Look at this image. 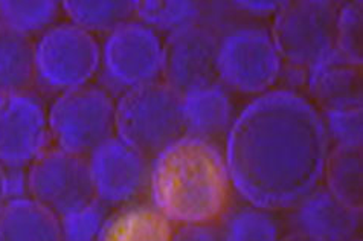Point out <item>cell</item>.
<instances>
[{
    "label": "cell",
    "mask_w": 363,
    "mask_h": 241,
    "mask_svg": "<svg viewBox=\"0 0 363 241\" xmlns=\"http://www.w3.org/2000/svg\"><path fill=\"white\" fill-rule=\"evenodd\" d=\"M173 241H226L221 223L176 226Z\"/></svg>",
    "instance_id": "4316f807"
},
{
    "label": "cell",
    "mask_w": 363,
    "mask_h": 241,
    "mask_svg": "<svg viewBox=\"0 0 363 241\" xmlns=\"http://www.w3.org/2000/svg\"><path fill=\"white\" fill-rule=\"evenodd\" d=\"M284 63L270 29L257 25L230 28L218 35L217 82L229 92L259 96L274 90Z\"/></svg>",
    "instance_id": "277c9868"
},
{
    "label": "cell",
    "mask_w": 363,
    "mask_h": 241,
    "mask_svg": "<svg viewBox=\"0 0 363 241\" xmlns=\"http://www.w3.org/2000/svg\"><path fill=\"white\" fill-rule=\"evenodd\" d=\"M95 196L110 209L148 198L151 160L113 136L87 156Z\"/></svg>",
    "instance_id": "30bf717a"
},
{
    "label": "cell",
    "mask_w": 363,
    "mask_h": 241,
    "mask_svg": "<svg viewBox=\"0 0 363 241\" xmlns=\"http://www.w3.org/2000/svg\"><path fill=\"white\" fill-rule=\"evenodd\" d=\"M282 2H232L230 6L235 11L249 14L252 17H269L275 16Z\"/></svg>",
    "instance_id": "83f0119b"
},
{
    "label": "cell",
    "mask_w": 363,
    "mask_h": 241,
    "mask_svg": "<svg viewBox=\"0 0 363 241\" xmlns=\"http://www.w3.org/2000/svg\"><path fill=\"white\" fill-rule=\"evenodd\" d=\"M62 11L58 2H0V22L31 38L57 25Z\"/></svg>",
    "instance_id": "603a6c76"
},
{
    "label": "cell",
    "mask_w": 363,
    "mask_h": 241,
    "mask_svg": "<svg viewBox=\"0 0 363 241\" xmlns=\"http://www.w3.org/2000/svg\"><path fill=\"white\" fill-rule=\"evenodd\" d=\"M182 118L185 136L220 145L237 118L234 99L223 84L211 83L182 95Z\"/></svg>",
    "instance_id": "9a60e30c"
},
{
    "label": "cell",
    "mask_w": 363,
    "mask_h": 241,
    "mask_svg": "<svg viewBox=\"0 0 363 241\" xmlns=\"http://www.w3.org/2000/svg\"><path fill=\"white\" fill-rule=\"evenodd\" d=\"M35 82L63 94L92 82L101 66L95 35L67 23L49 28L34 43Z\"/></svg>",
    "instance_id": "52a82bcc"
},
{
    "label": "cell",
    "mask_w": 363,
    "mask_h": 241,
    "mask_svg": "<svg viewBox=\"0 0 363 241\" xmlns=\"http://www.w3.org/2000/svg\"><path fill=\"white\" fill-rule=\"evenodd\" d=\"M110 211L96 198L86 208L62 217L60 226L63 241H96Z\"/></svg>",
    "instance_id": "d4e9b609"
},
{
    "label": "cell",
    "mask_w": 363,
    "mask_h": 241,
    "mask_svg": "<svg viewBox=\"0 0 363 241\" xmlns=\"http://www.w3.org/2000/svg\"><path fill=\"white\" fill-rule=\"evenodd\" d=\"M35 82L34 42L0 22V95L28 92Z\"/></svg>",
    "instance_id": "ac0fdd59"
},
{
    "label": "cell",
    "mask_w": 363,
    "mask_h": 241,
    "mask_svg": "<svg viewBox=\"0 0 363 241\" xmlns=\"http://www.w3.org/2000/svg\"><path fill=\"white\" fill-rule=\"evenodd\" d=\"M203 4L200 2H171V0H148L136 2V20L153 29L155 33L169 35L180 29L201 23L205 20Z\"/></svg>",
    "instance_id": "44dd1931"
},
{
    "label": "cell",
    "mask_w": 363,
    "mask_h": 241,
    "mask_svg": "<svg viewBox=\"0 0 363 241\" xmlns=\"http://www.w3.org/2000/svg\"><path fill=\"white\" fill-rule=\"evenodd\" d=\"M218 35L203 22L167 35L162 82L180 95L216 83Z\"/></svg>",
    "instance_id": "7c38bea8"
},
{
    "label": "cell",
    "mask_w": 363,
    "mask_h": 241,
    "mask_svg": "<svg viewBox=\"0 0 363 241\" xmlns=\"http://www.w3.org/2000/svg\"><path fill=\"white\" fill-rule=\"evenodd\" d=\"M28 193L62 218L96 200L87 157L48 148L26 172Z\"/></svg>",
    "instance_id": "9c48e42d"
},
{
    "label": "cell",
    "mask_w": 363,
    "mask_h": 241,
    "mask_svg": "<svg viewBox=\"0 0 363 241\" xmlns=\"http://www.w3.org/2000/svg\"><path fill=\"white\" fill-rule=\"evenodd\" d=\"M225 150L182 136L151 160L148 198L174 226L221 222L234 202Z\"/></svg>",
    "instance_id": "7a4b0ae2"
},
{
    "label": "cell",
    "mask_w": 363,
    "mask_h": 241,
    "mask_svg": "<svg viewBox=\"0 0 363 241\" xmlns=\"http://www.w3.org/2000/svg\"><path fill=\"white\" fill-rule=\"evenodd\" d=\"M48 108L33 92L0 95V164L25 169L49 148Z\"/></svg>",
    "instance_id": "8fae6325"
},
{
    "label": "cell",
    "mask_w": 363,
    "mask_h": 241,
    "mask_svg": "<svg viewBox=\"0 0 363 241\" xmlns=\"http://www.w3.org/2000/svg\"><path fill=\"white\" fill-rule=\"evenodd\" d=\"M69 22L89 34H110L136 18V2H63Z\"/></svg>",
    "instance_id": "ffe728a7"
},
{
    "label": "cell",
    "mask_w": 363,
    "mask_h": 241,
    "mask_svg": "<svg viewBox=\"0 0 363 241\" xmlns=\"http://www.w3.org/2000/svg\"><path fill=\"white\" fill-rule=\"evenodd\" d=\"M115 136L153 160L185 136L182 95L164 82L136 87L119 95Z\"/></svg>",
    "instance_id": "3957f363"
},
{
    "label": "cell",
    "mask_w": 363,
    "mask_h": 241,
    "mask_svg": "<svg viewBox=\"0 0 363 241\" xmlns=\"http://www.w3.org/2000/svg\"><path fill=\"white\" fill-rule=\"evenodd\" d=\"M363 147L333 145L325 160L324 179L330 193L347 206L363 208Z\"/></svg>",
    "instance_id": "d6986e66"
},
{
    "label": "cell",
    "mask_w": 363,
    "mask_h": 241,
    "mask_svg": "<svg viewBox=\"0 0 363 241\" xmlns=\"http://www.w3.org/2000/svg\"><path fill=\"white\" fill-rule=\"evenodd\" d=\"M279 241H316L313 238H308L306 235H301V234H295V232H290L286 237H281Z\"/></svg>",
    "instance_id": "f546056e"
},
{
    "label": "cell",
    "mask_w": 363,
    "mask_h": 241,
    "mask_svg": "<svg viewBox=\"0 0 363 241\" xmlns=\"http://www.w3.org/2000/svg\"><path fill=\"white\" fill-rule=\"evenodd\" d=\"M290 232L316 241H356L362 225V213L342 203L327 186H318L287 209Z\"/></svg>",
    "instance_id": "4fadbf2b"
},
{
    "label": "cell",
    "mask_w": 363,
    "mask_h": 241,
    "mask_svg": "<svg viewBox=\"0 0 363 241\" xmlns=\"http://www.w3.org/2000/svg\"><path fill=\"white\" fill-rule=\"evenodd\" d=\"M330 144L363 147V108L320 112Z\"/></svg>",
    "instance_id": "484cf974"
},
{
    "label": "cell",
    "mask_w": 363,
    "mask_h": 241,
    "mask_svg": "<svg viewBox=\"0 0 363 241\" xmlns=\"http://www.w3.org/2000/svg\"><path fill=\"white\" fill-rule=\"evenodd\" d=\"M356 241H362V240H356Z\"/></svg>",
    "instance_id": "4dcf8cb0"
},
{
    "label": "cell",
    "mask_w": 363,
    "mask_h": 241,
    "mask_svg": "<svg viewBox=\"0 0 363 241\" xmlns=\"http://www.w3.org/2000/svg\"><path fill=\"white\" fill-rule=\"evenodd\" d=\"M336 51L347 62L362 66L363 62V4L344 2L339 5L336 23Z\"/></svg>",
    "instance_id": "cb8c5ba5"
},
{
    "label": "cell",
    "mask_w": 363,
    "mask_h": 241,
    "mask_svg": "<svg viewBox=\"0 0 363 241\" xmlns=\"http://www.w3.org/2000/svg\"><path fill=\"white\" fill-rule=\"evenodd\" d=\"M164 40L153 29L132 20L106 37L101 66L107 92L123 95L128 90L162 82Z\"/></svg>",
    "instance_id": "ba28073f"
},
{
    "label": "cell",
    "mask_w": 363,
    "mask_h": 241,
    "mask_svg": "<svg viewBox=\"0 0 363 241\" xmlns=\"http://www.w3.org/2000/svg\"><path fill=\"white\" fill-rule=\"evenodd\" d=\"M304 86L319 112L363 107L362 66L347 62L336 49L307 70Z\"/></svg>",
    "instance_id": "5bb4252c"
},
{
    "label": "cell",
    "mask_w": 363,
    "mask_h": 241,
    "mask_svg": "<svg viewBox=\"0 0 363 241\" xmlns=\"http://www.w3.org/2000/svg\"><path fill=\"white\" fill-rule=\"evenodd\" d=\"M330 147L320 112L307 96L290 89L257 96L225 140L235 194L266 211L294 208L320 185Z\"/></svg>",
    "instance_id": "6da1fadb"
},
{
    "label": "cell",
    "mask_w": 363,
    "mask_h": 241,
    "mask_svg": "<svg viewBox=\"0 0 363 241\" xmlns=\"http://www.w3.org/2000/svg\"><path fill=\"white\" fill-rule=\"evenodd\" d=\"M226 241H279V226L270 211L255 206L230 208L221 218Z\"/></svg>",
    "instance_id": "7402d4cb"
},
{
    "label": "cell",
    "mask_w": 363,
    "mask_h": 241,
    "mask_svg": "<svg viewBox=\"0 0 363 241\" xmlns=\"http://www.w3.org/2000/svg\"><path fill=\"white\" fill-rule=\"evenodd\" d=\"M0 241H63L60 218L31 197L0 206Z\"/></svg>",
    "instance_id": "e0dca14e"
},
{
    "label": "cell",
    "mask_w": 363,
    "mask_h": 241,
    "mask_svg": "<svg viewBox=\"0 0 363 241\" xmlns=\"http://www.w3.org/2000/svg\"><path fill=\"white\" fill-rule=\"evenodd\" d=\"M339 5L331 0L282 2L270 29L282 63L307 72L335 51Z\"/></svg>",
    "instance_id": "8992f818"
},
{
    "label": "cell",
    "mask_w": 363,
    "mask_h": 241,
    "mask_svg": "<svg viewBox=\"0 0 363 241\" xmlns=\"http://www.w3.org/2000/svg\"><path fill=\"white\" fill-rule=\"evenodd\" d=\"M115 112L116 99L103 86L66 90L48 110L50 140L63 152L87 157L115 136Z\"/></svg>",
    "instance_id": "5b68a950"
},
{
    "label": "cell",
    "mask_w": 363,
    "mask_h": 241,
    "mask_svg": "<svg viewBox=\"0 0 363 241\" xmlns=\"http://www.w3.org/2000/svg\"><path fill=\"white\" fill-rule=\"evenodd\" d=\"M174 230L150 198H144L110 211L96 241H173Z\"/></svg>",
    "instance_id": "2e32d148"
},
{
    "label": "cell",
    "mask_w": 363,
    "mask_h": 241,
    "mask_svg": "<svg viewBox=\"0 0 363 241\" xmlns=\"http://www.w3.org/2000/svg\"><path fill=\"white\" fill-rule=\"evenodd\" d=\"M8 200V189H6V168L0 164V206Z\"/></svg>",
    "instance_id": "f1b7e54d"
}]
</instances>
